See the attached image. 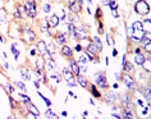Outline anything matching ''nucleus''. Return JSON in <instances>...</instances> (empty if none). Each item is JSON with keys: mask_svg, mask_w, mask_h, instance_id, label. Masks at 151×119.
<instances>
[{"mask_svg": "<svg viewBox=\"0 0 151 119\" xmlns=\"http://www.w3.org/2000/svg\"><path fill=\"white\" fill-rule=\"evenodd\" d=\"M87 58H88L90 60H92V59H94V55H92V54H90V52H87Z\"/></svg>", "mask_w": 151, "mask_h": 119, "instance_id": "09e8293b", "label": "nucleus"}, {"mask_svg": "<svg viewBox=\"0 0 151 119\" xmlns=\"http://www.w3.org/2000/svg\"><path fill=\"white\" fill-rule=\"evenodd\" d=\"M20 97H22V99H23L24 104H30V102H31V100H30V97H28V96H26L24 94H20Z\"/></svg>", "mask_w": 151, "mask_h": 119, "instance_id": "c9c22d12", "label": "nucleus"}, {"mask_svg": "<svg viewBox=\"0 0 151 119\" xmlns=\"http://www.w3.org/2000/svg\"><path fill=\"white\" fill-rule=\"evenodd\" d=\"M123 105L126 109H131L132 105H131V99H129V96H124L123 97Z\"/></svg>", "mask_w": 151, "mask_h": 119, "instance_id": "f3484780", "label": "nucleus"}, {"mask_svg": "<svg viewBox=\"0 0 151 119\" xmlns=\"http://www.w3.org/2000/svg\"><path fill=\"white\" fill-rule=\"evenodd\" d=\"M144 35H145V31L144 30H136V31H133V35L131 36V38H133L136 41H141V38L144 37Z\"/></svg>", "mask_w": 151, "mask_h": 119, "instance_id": "1a4fd4ad", "label": "nucleus"}, {"mask_svg": "<svg viewBox=\"0 0 151 119\" xmlns=\"http://www.w3.org/2000/svg\"><path fill=\"white\" fill-rule=\"evenodd\" d=\"M91 92H92V95H94L95 97H100V94H99L98 90H96L95 86H91Z\"/></svg>", "mask_w": 151, "mask_h": 119, "instance_id": "72a5a7b5", "label": "nucleus"}, {"mask_svg": "<svg viewBox=\"0 0 151 119\" xmlns=\"http://www.w3.org/2000/svg\"><path fill=\"white\" fill-rule=\"evenodd\" d=\"M8 90H9V92H13V91H14L12 86H8Z\"/></svg>", "mask_w": 151, "mask_h": 119, "instance_id": "864d4df0", "label": "nucleus"}, {"mask_svg": "<svg viewBox=\"0 0 151 119\" xmlns=\"http://www.w3.org/2000/svg\"><path fill=\"white\" fill-rule=\"evenodd\" d=\"M67 26H68V30H69V35H70L72 37H76V28H74V26L72 24V22H69Z\"/></svg>", "mask_w": 151, "mask_h": 119, "instance_id": "412c9836", "label": "nucleus"}, {"mask_svg": "<svg viewBox=\"0 0 151 119\" xmlns=\"http://www.w3.org/2000/svg\"><path fill=\"white\" fill-rule=\"evenodd\" d=\"M26 12H27V14H28L31 18L36 17V6H35V2H32V0H27V2H26Z\"/></svg>", "mask_w": 151, "mask_h": 119, "instance_id": "7ed1b4c3", "label": "nucleus"}, {"mask_svg": "<svg viewBox=\"0 0 151 119\" xmlns=\"http://www.w3.org/2000/svg\"><path fill=\"white\" fill-rule=\"evenodd\" d=\"M46 50H48V52L50 54L51 56L55 54V46H54V45H46Z\"/></svg>", "mask_w": 151, "mask_h": 119, "instance_id": "5701e85b", "label": "nucleus"}, {"mask_svg": "<svg viewBox=\"0 0 151 119\" xmlns=\"http://www.w3.org/2000/svg\"><path fill=\"white\" fill-rule=\"evenodd\" d=\"M26 34H27V36H28V38H30L31 41L36 38V35L34 34V31H30V30H27V31H26Z\"/></svg>", "mask_w": 151, "mask_h": 119, "instance_id": "bb28decb", "label": "nucleus"}, {"mask_svg": "<svg viewBox=\"0 0 151 119\" xmlns=\"http://www.w3.org/2000/svg\"><path fill=\"white\" fill-rule=\"evenodd\" d=\"M76 50H77V51H81V50H82L81 45H77V46H76Z\"/></svg>", "mask_w": 151, "mask_h": 119, "instance_id": "603ef678", "label": "nucleus"}, {"mask_svg": "<svg viewBox=\"0 0 151 119\" xmlns=\"http://www.w3.org/2000/svg\"><path fill=\"white\" fill-rule=\"evenodd\" d=\"M12 52H13V55H14V58L16 59H18V55H19V51L17 50V46H16V44H12Z\"/></svg>", "mask_w": 151, "mask_h": 119, "instance_id": "b1692460", "label": "nucleus"}, {"mask_svg": "<svg viewBox=\"0 0 151 119\" xmlns=\"http://www.w3.org/2000/svg\"><path fill=\"white\" fill-rule=\"evenodd\" d=\"M63 76H64V78L68 81V86H69V87H74V86H76V83H74V74L69 69L63 68Z\"/></svg>", "mask_w": 151, "mask_h": 119, "instance_id": "f03ea898", "label": "nucleus"}, {"mask_svg": "<svg viewBox=\"0 0 151 119\" xmlns=\"http://www.w3.org/2000/svg\"><path fill=\"white\" fill-rule=\"evenodd\" d=\"M30 52H31V55H35V54H36V51H35V50H31Z\"/></svg>", "mask_w": 151, "mask_h": 119, "instance_id": "bf43d9fd", "label": "nucleus"}, {"mask_svg": "<svg viewBox=\"0 0 151 119\" xmlns=\"http://www.w3.org/2000/svg\"><path fill=\"white\" fill-rule=\"evenodd\" d=\"M134 62L138 64V66H144L145 62H146V58L142 55V54H136V56H134Z\"/></svg>", "mask_w": 151, "mask_h": 119, "instance_id": "f8f14e48", "label": "nucleus"}, {"mask_svg": "<svg viewBox=\"0 0 151 119\" xmlns=\"http://www.w3.org/2000/svg\"><path fill=\"white\" fill-rule=\"evenodd\" d=\"M80 63L81 64H86V62H87V58H86V55H83V54H82V55H80Z\"/></svg>", "mask_w": 151, "mask_h": 119, "instance_id": "e433bc0d", "label": "nucleus"}, {"mask_svg": "<svg viewBox=\"0 0 151 119\" xmlns=\"http://www.w3.org/2000/svg\"><path fill=\"white\" fill-rule=\"evenodd\" d=\"M88 3H92V2H91V0H88Z\"/></svg>", "mask_w": 151, "mask_h": 119, "instance_id": "680f3d73", "label": "nucleus"}, {"mask_svg": "<svg viewBox=\"0 0 151 119\" xmlns=\"http://www.w3.org/2000/svg\"><path fill=\"white\" fill-rule=\"evenodd\" d=\"M98 51H99V49H98V46H96L94 42L88 45V52H90V54H92V55H94V54H96Z\"/></svg>", "mask_w": 151, "mask_h": 119, "instance_id": "aec40b11", "label": "nucleus"}, {"mask_svg": "<svg viewBox=\"0 0 151 119\" xmlns=\"http://www.w3.org/2000/svg\"><path fill=\"white\" fill-rule=\"evenodd\" d=\"M20 74H22V77L24 80H31V76H28V70L26 68H23L22 70H20Z\"/></svg>", "mask_w": 151, "mask_h": 119, "instance_id": "393cba45", "label": "nucleus"}, {"mask_svg": "<svg viewBox=\"0 0 151 119\" xmlns=\"http://www.w3.org/2000/svg\"><path fill=\"white\" fill-rule=\"evenodd\" d=\"M46 116H48V118H52V119H56V118H58V115H56V114H54L50 109L46 112Z\"/></svg>", "mask_w": 151, "mask_h": 119, "instance_id": "f704fd0d", "label": "nucleus"}, {"mask_svg": "<svg viewBox=\"0 0 151 119\" xmlns=\"http://www.w3.org/2000/svg\"><path fill=\"white\" fill-rule=\"evenodd\" d=\"M86 64H81V67H80V73H84L86 72Z\"/></svg>", "mask_w": 151, "mask_h": 119, "instance_id": "a19ab883", "label": "nucleus"}, {"mask_svg": "<svg viewBox=\"0 0 151 119\" xmlns=\"http://www.w3.org/2000/svg\"><path fill=\"white\" fill-rule=\"evenodd\" d=\"M76 37H78L80 40H82V38L87 37V35H86L84 30H82V28H76Z\"/></svg>", "mask_w": 151, "mask_h": 119, "instance_id": "2eb2a0df", "label": "nucleus"}, {"mask_svg": "<svg viewBox=\"0 0 151 119\" xmlns=\"http://www.w3.org/2000/svg\"><path fill=\"white\" fill-rule=\"evenodd\" d=\"M109 2H110V0H102V3H104L105 5H108V4H109Z\"/></svg>", "mask_w": 151, "mask_h": 119, "instance_id": "6e6d98bb", "label": "nucleus"}, {"mask_svg": "<svg viewBox=\"0 0 151 119\" xmlns=\"http://www.w3.org/2000/svg\"><path fill=\"white\" fill-rule=\"evenodd\" d=\"M36 67H37V69H41L42 70V68H44V60H42V58L36 62Z\"/></svg>", "mask_w": 151, "mask_h": 119, "instance_id": "2f4dec72", "label": "nucleus"}, {"mask_svg": "<svg viewBox=\"0 0 151 119\" xmlns=\"http://www.w3.org/2000/svg\"><path fill=\"white\" fill-rule=\"evenodd\" d=\"M116 54H118V51L114 49V50H113V56H116Z\"/></svg>", "mask_w": 151, "mask_h": 119, "instance_id": "4d7b16f0", "label": "nucleus"}, {"mask_svg": "<svg viewBox=\"0 0 151 119\" xmlns=\"http://www.w3.org/2000/svg\"><path fill=\"white\" fill-rule=\"evenodd\" d=\"M99 34H100V35H102V34H104V28H102L101 26L99 27Z\"/></svg>", "mask_w": 151, "mask_h": 119, "instance_id": "de8ad7c7", "label": "nucleus"}, {"mask_svg": "<svg viewBox=\"0 0 151 119\" xmlns=\"http://www.w3.org/2000/svg\"><path fill=\"white\" fill-rule=\"evenodd\" d=\"M37 50L42 54V55H45V54L48 52V50H46V44L44 41H40L38 44H37Z\"/></svg>", "mask_w": 151, "mask_h": 119, "instance_id": "ddd939ff", "label": "nucleus"}, {"mask_svg": "<svg viewBox=\"0 0 151 119\" xmlns=\"http://www.w3.org/2000/svg\"><path fill=\"white\" fill-rule=\"evenodd\" d=\"M112 13H113L114 18H118V13H116V9H112Z\"/></svg>", "mask_w": 151, "mask_h": 119, "instance_id": "c03bdc74", "label": "nucleus"}, {"mask_svg": "<svg viewBox=\"0 0 151 119\" xmlns=\"http://www.w3.org/2000/svg\"><path fill=\"white\" fill-rule=\"evenodd\" d=\"M35 86H36V88H38V87H40V83L36 81V82H35Z\"/></svg>", "mask_w": 151, "mask_h": 119, "instance_id": "13d9d810", "label": "nucleus"}, {"mask_svg": "<svg viewBox=\"0 0 151 119\" xmlns=\"http://www.w3.org/2000/svg\"><path fill=\"white\" fill-rule=\"evenodd\" d=\"M100 12H101V10H100V9H98V13H96V17H98V18H99V17H100V14H101Z\"/></svg>", "mask_w": 151, "mask_h": 119, "instance_id": "5fc2aeb1", "label": "nucleus"}, {"mask_svg": "<svg viewBox=\"0 0 151 119\" xmlns=\"http://www.w3.org/2000/svg\"><path fill=\"white\" fill-rule=\"evenodd\" d=\"M123 82L126 83V86H127L128 88H131V90L134 88V80H133V77H131L129 74H124V76H123Z\"/></svg>", "mask_w": 151, "mask_h": 119, "instance_id": "39448f33", "label": "nucleus"}, {"mask_svg": "<svg viewBox=\"0 0 151 119\" xmlns=\"http://www.w3.org/2000/svg\"><path fill=\"white\" fill-rule=\"evenodd\" d=\"M95 81H96V83H98L99 87H101V88H106L108 87L106 78H105V76L102 73H96L95 74Z\"/></svg>", "mask_w": 151, "mask_h": 119, "instance_id": "20e7f679", "label": "nucleus"}, {"mask_svg": "<svg viewBox=\"0 0 151 119\" xmlns=\"http://www.w3.org/2000/svg\"><path fill=\"white\" fill-rule=\"evenodd\" d=\"M131 28H132L133 31H136V30H144V24H142V22L137 20V22H133V24H132Z\"/></svg>", "mask_w": 151, "mask_h": 119, "instance_id": "6ab92c4d", "label": "nucleus"}, {"mask_svg": "<svg viewBox=\"0 0 151 119\" xmlns=\"http://www.w3.org/2000/svg\"><path fill=\"white\" fill-rule=\"evenodd\" d=\"M140 42H141V44L145 46V49H146V51L147 52H150V34H148V32H145V35H144V37L141 38V41H140Z\"/></svg>", "mask_w": 151, "mask_h": 119, "instance_id": "423d86ee", "label": "nucleus"}, {"mask_svg": "<svg viewBox=\"0 0 151 119\" xmlns=\"http://www.w3.org/2000/svg\"><path fill=\"white\" fill-rule=\"evenodd\" d=\"M69 19H70V22H72V20H73L74 23H77L78 20H80V18H78L77 13H70V16H69Z\"/></svg>", "mask_w": 151, "mask_h": 119, "instance_id": "a878e982", "label": "nucleus"}, {"mask_svg": "<svg viewBox=\"0 0 151 119\" xmlns=\"http://www.w3.org/2000/svg\"><path fill=\"white\" fill-rule=\"evenodd\" d=\"M14 83H16V86H18V87L22 90V91H26V86H24L22 82H14Z\"/></svg>", "mask_w": 151, "mask_h": 119, "instance_id": "4c0bfd02", "label": "nucleus"}, {"mask_svg": "<svg viewBox=\"0 0 151 119\" xmlns=\"http://www.w3.org/2000/svg\"><path fill=\"white\" fill-rule=\"evenodd\" d=\"M94 41H95L94 44H95L96 46H98V49H99V50H101V49H102V44H101V41L99 40V37H95V38H94Z\"/></svg>", "mask_w": 151, "mask_h": 119, "instance_id": "cd10ccee", "label": "nucleus"}, {"mask_svg": "<svg viewBox=\"0 0 151 119\" xmlns=\"http://www.w3.org/2000/svg\"><path fill=\"white\" fill-rule=\"evenodd\" d=\"M48 67H49V69H55V62H54L51 58L48 62Z\"/></svg>", "mask_w": 151, "mask_h": 119, "instance_id": "473e14b6", "label": "nucleus"}, {"mask_svg": "<svg viewBox=\"0 0 151 119\" xmlns=\"http://www.w3.org/2000/svg\"><path fill=\"white\" fill-rule=\"evenodd\" d=\"M122 67H123V69H124V70H127V72H132V70H133V66H132V63L126 62V58H124V56H123V60H122Z\"/></svg>", "mask_w": 151, "mask_h": 119, "instance_id": "9d476101", "label": "nucleus"}, {"mask_svg": "<svg viewBox=\"0 0 151 119\" xmlns=\"http://www.w3.org/2000/svg\"><path fill=\"white\" fill-rule=\"evenodd\" d=\"M112 116H113V118H116V119H120V118H122L120 115H118V114H112Z\"/></svg>", "mask_w": 151, "mask_h": 119, "instance_id": "8fccbe9b", "label": "nucleus"}, {"mask_svg": "<svg viewBox=\"0 0 151 119\" xmlns=\"http://www.w3.org/2000/svg\"><path fill=\"white\" fill-rule=\"evenodd\" d=\"M62 54L64 56H67V58H70L72 56V50H70V48H68V46H63V49H62Z\"/></svg>", "mask_w": 151, "mask_h": 119, "instance_id": "dca6fc26", "label": "nucleus"}, {"mask_svg": "<svg viewBox=\"0 0 151 119\" xmlns=\"http://www.w3.org/2000/svg\"><path fill=\"white\" fill-rule=\"evenodd\" d=\"M69 67H70V72L77 77V76H80V67L77 66V62H74V60H72V62H69Z\"/></svg>", "mask_w": 151, "mask_h": 119, "instance_id": "0eeeda50", "label": "nucleus"}, {"mask_svg": "<svg viewBox=\"0 0 151 119\" xmlns=\"http://www.w3.org/2000/svg\"><path fill=\"white\" fill-rule=\"evenodd\" d=\"M122 118H126V119H132V118H133V115L131 114V112H129V110H124V113H123Z\"/></svg>", "mask_w": 151, "mask_h": 119, "instance_id": "c756f323", "label": "nucleus"}, {"mask_svg": "<svg viewBox=\"0 0 151 119\" xmlns=\"http://www.w3.org/2000/svg\"><path fill=\"white\" fill-rule=\"evenodd\" d=\"M16 17H17V18H22V13H19V9L17 10V13H16Z\"/></svg>", "mask_w": 151, "mask_h": 119, "instance_id": "a18cd8bd", "label": "nucleus"}, {"mask_svg": "<svg viewBox=\"0 0 151 119\" xmlns=\"http://www.w3.org/2000/svg\"><path fill=\"white\" fill-rule=\"evenodd\" d=\"M115 99H116V95H113V94H109V95H108V96H106V99H105V100H106L108 102H112V101H114Z\"/></svg>", "mask_w": 151, "mask_h": 119, "instance_id": "7c9ffc66", "label": "nucleus"}, {"mask_svg": "<svg viewBox=\"0 0 151 119\" xmlns=\"http://www.w3.org/2000/svg\"><path fill=\"white\" fill-rule=\"evenodd\" d=\"M44 10H45V13H49L50 12V5L49 4H45L44 5Z\"/></svg>", "mask_w": 151, "mask_h": 119, "instance_id": "37998d69", "label": "nucleus"}, {"mask_svg": "<svg viewBox=\"0 0 151 119\" xmlns=\"http://www.w3.org/2000/svg\"><path fill=\"white\" fill-rule=\"evenodd\" d=\"M36 76H37L38 78H41L42 82H45V76H44V73H42L41 69H37V70H36Z\"/></svg>", "mask_w": 151, "mask_h": 119, "instance_id": "c85d7f7f", "label": "nucleus"}, {"mask_svg": "<svg viewBox=\"0 0 151 119\" xmlns=\"http://www.w3.org/2000/svg\"><path fill=\"white\" fill-rule=\"evenodd\" d=\"M134 9H136V12L138 14H142V16L148 14V12H150V6L145 0H138V2L136 3V5H134Z\"/></svg>", "mask_w": 151, "mask_h": 119, "instance_id": "f257e3e1", "label": "nucleus"}, {"mask_svg": "<svg viewBox=\"0 0 151 119\" xmlns=\"http://www.w3.org/2000/svg\"><path fill=\"white\" fill-rule=\"evenodd\" d=\"M42 31H44V32H48V24L42 26Z\"/></svg>", "mask_w": 151, "mask_h": 119, "instance_id": "3c124183", "label": "nucleus"}, {"mask_svg": "<svg viewBox=\"0 0 151 119\" xmlns=\"http://www.w3.org/2000/svg\"><path fill=\"white\" fill-rule=\"evenodd\" d=\"M106 41H108V44H109L110 46L113 45V42H112V40H110V37H109V36H108V37H106Z\"/></svg>", "mask_w": 151, "mask_h": 119, "instance_id": "49530a36", "label": "nucleus"}, {"mask_svg": "<svg viewBox=\"0 0 151 119\" xmlns=\"http://www.w3.org/2000/svg\"><path fill=\"white\" fill-rule=\"evenodd\" d=\"M76 3H77V2H74V0H70V2H69V8L72 9V13H78L80 9H81V6L77 5Z\"/></svg>", "mask_w": 151, "mask_h": 119, "instance_id": "4468645a", "label": "nucleus"}, {"mask_svg": "<svg viewBox=\"0 0 151 119\" xmlns=\"http://www.w3.org/2000/svg\"><path fill=\"white\" fill-rule=\"evenodd\" d=\"M108 5H109L112 9H116V2H115V0H110V2H109V4H108Z\"/></svg>", "mask_w": 151, "mask_h": 119, "instance_id": "ea45409f", "label": "nucleus"}, {"mask_svg": "<svg viewBox=\"0 0 151 119\" xmlns=\"http://www.w3.org/2000/svg\"><path fill=\"white\" fill-rule=\"evenodd\" d=\"M59 17L58 16H55V14H52L49 19H48V26L49 27H56L58 26V23H59Z\"/></svg>", "mask_w": 151, "mask_h": 119, "instance_id": "6e6552de", "label": "nucleus"}, {"mask_svg": "<svg viewBox=\"0 0 151 119\" xmlns=\"http://www.w3.org/2000/svg\"><path fill=\"white\" fill-rule=\"evenodd\" d=\"M77 78H78V83L82 86V87H86V86H87V80H86L84 77H82V76H77Z\"/></svg>", "mask_w": 151, "mask_h": 119, "instance_id": "4be33fe9", "label": "nucleus"}, {"mask_svg": "<svg viewBox=\"0 0 151 119\" xmlns=\"http://www.w3.org/2000/svg\"><path fill=\"white\" fill-rule=\"evenodd\" d=\"M145 96L147 97L148 100L151 99V95H150V88H146V91H145Z\"/></svg>", "mask_w": 151, "mask_h": 119, "instance_id": "79ce46f5", "label": "nucleus"}, {"mask_svg": "<svg viewBox=\"0 0 151 119\" xmlns=\"http://www.w3.org/2000/svg\"><path fill=\"white\" fill-rule=\"evenodd\" d=\"M27 106H28V110H30V113L31 114H34L35 116H38L40 115V112H38V109L37 108L32 104V102H30V104H27Z\"/></svg>", "mask_w": 151, "mask_h": 119, "instance_id": "9b49d317", "label": "nucleus"}, {"mask_svg": "<svg viewBox=\"0 0 151 119\" xmlns=\"http://www.w3.org/2000/svg\"><path fill=\"white\" fill-rule=\"evenodd\" d=\"M82 2H83V0H77V3H78V4H82Z\"/></svg>", "mask_w": 151, "mask_h": 119, "instance_id": "052dcab7", "label": "nucleus"}, {"mask_svg": "<svg viewBox=\"0 0 151 119\" xmlns=\"http://www.w3.org/2000/svg\"><path fill=\"white\" fill-rule=\"evenodd\" d=\"M66 41H67V37L64 36L63 34H59V35L56 36V42H58L60 46H62L63 44H66Z\"/></svg>", "mask_w": 151, "mask_h": 119, "instance_id": "a211bd4d", "label": "nucleus"}, {"mask_svg": "<svg viewBox=\"0 0 151 119\" xmlns=\"http://www.w3.org/2000/svg\"><path fill=\"white\" fill-rule=\"evenodd\" d=\"M38 96H40V97H41V99H42V100H44V101L46 102V105H48V106H50V105H51V101H50L49 99H46V97H45V96H42L41 94H38Z\"/></svg>", "mask_w": 151, "mask_h": 119, "instance_id": "58836bf2", "label": "nucleus"}]
</instances>
